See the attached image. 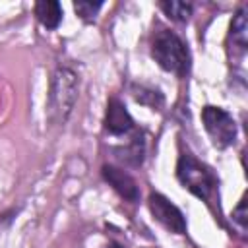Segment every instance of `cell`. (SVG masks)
Segmentation results:
<instances>
[{"label": "cell", "instance_id": "1", "mask_svg": "<svg viewBox=\"0 0 248 248\" xmlns=\"http://www.w3.org/2000/svg\"><path fill=\"white\" fill-rule=\"evenodd\" d=\"M79 91V78L78 74L68 68L60 66L52 74L50 79V93H48V118L56 124H64L78 101Z\"/></svg>", "mask_w": 248, "mask_h": 248}, {"label": "cell", "instance_id": "2", "mask_svg": "<svg viewBox=\"0 0 248 248\" xmlns=\"http://www.w3.org/2000/svg\"><path fill=\"white\" fill-rule=\"evenodd\" d=\"M151 56L165 72L176 76H184L190 68V50L186 43L169 29H161L155 33L151 41Z\"/></svg>", "mask_w": 248, "mask_h": 248}, {"label": "cell", "instance_id": "3", "mask_svg": "<svg viewBox=\"0 0 248 248\" xmlns=\"http://www.w3.org/2000/svg\"><path fill=\"white\" fill-rule=\"evenodd\" d=\"M176 176H178L180 184L186 190H190L194 196H198L202 200H209L211 192L215 190V176H213V172L202 161H198L190 153H182L178 157Z\"/></svg>", "mask_w": 248, "mask_h": 248}, {"label": "cell", "instance_id": "4", "mask_svg": "<svg viewBox=\"0 0 248 248\" xmlns=\"http://www.w3.org/2000/svg\"><path fill=\"white\" fill-rule=\"evenodd\" d=\"M202 122L215 147L225 149L236 141V122L225 108L213 105L203 107Z\"/></svg>", "mask_w": 248, "mask_h": 248}, {"label": "cell", "instance_id": "5", "mask_svg": "<svg viewBox=\"0 0 248 248\" xmlns=\"http://www.w3.org/2000/svg\"><path fill=\"white\" fill-rule=\"evenodd\" d=\"M147 203H149L151 215L165 229H169L174 234H184L186 232V219H184L182 211L174 203H170L163 194H151Z\"/></svg>", "mask_w": 248, "mask_h": 248}, {"label": "cell", "instance_id": "6", "mask_svg": "<svg viewBox=\"0 0 248 248\" xmlns=\"http://www.w3.org/2000/svg\"><path fill=\"white\" fill-rule=\"evenodd\" d=\"M134 118L126 110L124 103L116 97H110L107 103V112H105V132L112 138H130L136 132Z\"/></svg>", "mask_w": 248, "mask_h": 248}, {"label": "cell", "instance_id": "7", "mask_svg": "<svg viewBox=\"0 0 248 248\" xmlns=\"http://www.w3.org/2000/svg\"><path fill=\"white\" fill-rule=\"evenodd\" d=\"M101 172H103V178L114 188V192L118 196H122L126 202L136 203L140 200V186L126 170H122L114 165H103Z\"/></svg>", "mask_w": 248, "mask_h": 248}, {"label": "cell", "instance_id": "8", "mask_svg": "<svg viewBox=\"0 0 248 248\" xmlns=\"http://www.w3.org/2000/svg\"><path fill=\"white\" fill-rule=\"evenodd\" d=\"M114 155H116L120 161H124L126 165H130V167H138V165H141V163H143V155H145L143 134H141L140 130H136V132L128 138L126 145L114 147Z\"/></svg>", "mask_w": 248, "mask_h": 248}, {"label": "cell", "instance_id": "9", "mask_svg": "<svg viewBox=\"0 0 248 248\" xmlns=\"http://www.w3.org/2000/svg\"><path fill=\"white\" fill-rule=\"evenodd\" d=\"M231 41L236 52L244 56L248 48V8L246 6H242L231 21Z\"/></svg>", "mask_w": 248, "mask_h": 248}, {"label": "cell", "instance_id": "10", "mask_svg": "<svg viewBox=\"0 0 248 248\" xmlns=\"http://www.w3.org/2000/svg\"><path fill=\"white\" fill-rule=\"evenodd\" d=\"M35 16L46 29H56L62 21V6L56 0H43L35 4Z\"/></svg>", "mask_w": 248, "mask_h": 248}, {"label": "cell", "instance_id": "11", "mask_svg": "<svg viewBox=\"0 0 248 248\" xmlns=\"http://www.w3.org/2000/svg\"><path fill=\"white\" fill-rule=\"evenodd\" d=\"M132 97L141 103V105H147L151 108H161L163 107V93L155 87H149V85H143V83H134L132 85Z\"/></svg>", "mask_w": 248, "mask_h": 248}, {"label": "cell", "instance_id": "12", "mask_svg": "<svg viewBox=\"0 0 248 248\" xmlns=\"http://www.w3.org/2000/svg\"><path fill=\"white\" fill-rule=\"evenodd\" d=\"M159 8L167 14V17H170L172 21L184 23L190 19L192 16V4L188 2H178V0H163L159 4Z\"/></svg>", "mask_w": 248, "mask_h": 248}, {"label": "cell", "instance_id": "13", "mask_svg": "<svg viewBox=\"0 0 248 248\" xmlns=\"http://www.w3.org/2000/svg\"><path fill=\"white\" fill-rule=\"evenodd\" d=\"M101 6H103V2H87V0H81V2H76L74 4V10H76V14L83 21H91V19H95V16L101 10Z\"/></svg>", "mask_w": 248, "mask_h": 248}, {"label": "cell", "instance_id": "14", "mask_svg": "<svg viewBox=\"0 0 248 248\" xmlns=\"http://www.w3.org/2000/svg\"><path fill=\"white\" fill-rule=\"evenodd\" d=\"M232 223L238 227V231L240 232H246V198H242L240 202H238V205L234 207V211H232Z\"/></svg>", "mask_w": 248, "mask_h": 248}, {"label": "cell", "instance_id": "15", "mask_svg": "<svg viewBox=\"0 0 248 248\" xmlns=\"http://www.w3.org/2000/svg\"><path fill=\"white\" fill-rule=\"evenodd\" d=\"M105 248H124V246H120V244H116V242H110V244H107Z\"/></svg>", "mask_w": 248, "mask_h": 248}]
</instances>
